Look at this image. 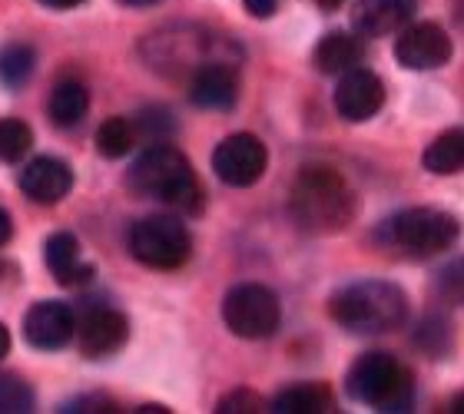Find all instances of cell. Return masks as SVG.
Here are the masks:
<instances>
[{
	"instance_id": "cell-33",
	"label": "cell",
	"mask_w": 464,
	"mask_h": 414,
	"mask_svg": "<svg viewBox=\"0 0 464 414\" xmlns=\"http://www.w3.org/2000/svg\"><path fill=\"white\" fill-rule=\"evenodd\" d=\"M319 7H322V10H339V7H342V0H319Z\"/></svg>"
},
{
	"instance_id": "cell-29",
	"label": "cell",
	"mask_w": 464,
	"mask_h": 414,
	"mask_svg": "<svg viewBox=\"0 0 464 414\" xmlns=\"http://www.w3.org/2000/svg\"><path fill=\"white\" fill-rule=\"evenodd\" d=\"M10 236H14V219L7 209H0V246H7Z\"/></svg>"
},
{
	"instance_id": "cell-26",
	"label": "cell",
	"mask_w": 464,
	"mask_h": 414,
	"mask_svg": "<svg viewBox=\"0 0 464 414\" xmlns=\"http://www.w3.org/2000/svg\"><path fill=\"white\" fill-rule=\"evenodd\" d=\"M259 408H262V398L252 395V391H246V388H239V391L226 395L216 411L219 414H252V411H259Z\"/></svg>"
},
{
	"instance_id": "cell-13",
	"label": "cell",
	"mask_w": 464,
	"mask_h": 414,
	"mask_svg": "<svg viewBox=\"0 0 464 414\" xmlns=\"http://www.w3.org/2000/svg\"><path fill=\"white\" fill-rule=\"evenodd\" d=\"M20 189L34 203L53 206L73 189V169L57 156H37L20 169Z\"/></svg>"
},
{
	"instance_id": "cell-28",
	"label": "cell",
	"mask_w": 464,
	"mask_h": 414,
	"mask_svg": "<svg viewBox=\"0 0 464 414\" xmlns=\"http://www.w3.org/2000/svg\"><path fill=\"white\" fill-rule=\"evenodd\" d=\"M242 4H246V10H249L252 17H272L279 10L282 0H242Z\"/></svg>"
},
{
	"instance_id": "cell-30",
	"label": "cell",
	"mask_w": 464,
	"mask_h": 414,
	"mask_svg": "<svg viewBox=\"0 0 464 414\" xmlns=\"http://www.w3.org/2000/svg\"><path fill=\"white\" fill-rule=\"evenodd\" d=\"M40 4L53 10H70V7H77V4H83V0H40Z\"/></svg>"
},
{
	"instance_id": "cell-5",
	"label": "cell",
	"mask_w": 464,
	"mask_h": 414,
	"mask_svg": "<svg viewBox=\"0 0 464 414\" xmlns=\"http://www.w3.org/2000/svg\"><path fill=\"white\" fill-rule=\"evenodd\" d=\"M130 252L136 262H143L146 269H179L189 252L193 239L189 229L176 216H146L130 229Z\"/></svg>"
},
{
	"instance_id": "cell-21",
	"label": "cell",
	"mask_w": 464,
	"mask_h": 414,
	"mask_svg": "<svg viewBox=\"0 0 464 414\" xmlns=\"http://www.w3.org/2000/svg\"><path fill=\"white\" fill-rule=\"evenodd\" d=\"M34 67H37V53L30 43H7V47L0 50V83L7 90H20L34 77Z\"/></svg>"
},
{
	"instance_id": "cell-20",
	"label": "cell",
	"mask_w": 464,
	"mask_h": 414,
	"mask_svg": "<svg viewBox=\"0 0 464 414\" xmlns=\"http://www.w3.org/2000/svg\"><path fill=\"white\" fill-rule=\"evenodd\" d=\"M421 163H425L428 173H435V176L461 173V166H464V133L461 130H448V133H441L438 140H431L425 156H421Z\"/></svg>"
},
{
	"instance_id": "cell-7",
	"label": "cell",
	"mask_w": 464,
	"mask_h": 414,
	"mask_svg": "<svg viewBox=\"0 0 464 414\" xmlns=\"http://www.w3.org/2000/svg\"><path fill=\"white\" fill-rule=\"evenodd\" d=\"M223 322L232 335L259 342V338L276 335L282 322V305L276 292L259 285V282H246L236 285L223 299Z\"/></svg>"
},
{
	"instance_id": "cell-23",
	"label": "cell",
	"mask_w": 464,
	"mask_h": 414,
	"mask_svg": "<svg viewBox=\"0 0 464 414\" xmlns=\"http://www.w3.org/2000/svg\"><path fill=\"white\" fill-rule=\"evenodd\" d=\"M34 146V133L24 120H14V116H4L0 120V159L4 163H20L24 156L30 153Z\"/></svg>"
},
{
	"instance_id": "cell-1",
	"label": "cell",
	"mask_w": 464,
	"mask_h": 414,
	"mask_svg": "<svg viewBox=\"0 0 464 414\" xmlns=\"http://www.w3.org/2000/svg\"><path fill=\"white\" fill-rule=\"evenodd\" d=\"M332 318L355 335H382L408 318V295L385 279L352 282L332 295Z\"/></svg>"
},
{
	"instance_id": "cell-16",
	"label": "cell",
	"mask_w": 464,
	"mask_h": 414,
	"mask_svg": "<svg viewBox=\"0 0 464 414\" xmlns=\"http://www.w3.org/2000/svg\"><path fill=\"white\" fill-rule=\"evenodd\" d=\"M44 259H47L50 272L60 285H83V282L93 279V269L80 259V242L70 236V232H57L50 236L47 246H44Z\"/></svg>"
},
{
	"instance_id": "cell-17",
	"label": "cell",
	"mask_w": 464,
	"mask_h": 414,
	"mask_svg": "<svg viewBox=\"0 0 464 414\" xmlns=\"http://www.w3.org/2000/svg\"><path fill=\"white\" fill-rule=\"evenodd\" d=\"M362 63V43H358L352 34H342V30H332L319 40L315 47V67L325 77H342L348 70H355Z\"/></svg>"
},
{
	"instance_id": "cell-2",
	"label": "cell",
	"mask_w": 464,
	"mask_h": 414,
	"mask_svg": "<svg viewBox=\"0 0 464 414\" xmlns=\"http://www.w3.org/2000/svg\"><path fill=\"white\" fill-rule=\"evenodd\" d=\"M130 189L160 203H173L179 209H199V183H196L193 163L176 146L153 143L146 153L136 156V163L126 173Z\"/></svg>"
},
{
	"instance_id": "cell-4",
	"label": "cell",
	"mask_w": 464,
	"mask_h": 414,
	"mask_svg": "<svg viewBox=\"0 0 464 414\" xmlns=\"http://www.w3.org/2000/svg\"><path fill=\"white\" fill-rule=\"evenodd\" d=\"M345 391L362 405L382 411H405L411 405V375L388 351H365L348 368Z\"/></svg>"
},
{
	"instance_id": "cell-18",
	"label": "cell",
	"mask_w": 464,
	"mask_h": 414,
	"mask_svg": "<svg viewBox=\"0 0 464 414\" xmlns=\"http://www.w3.org/2000/svg\"><path fill=\"white\" fill-rule=\"evenodd\" d=\"M332 388L319 385V381H299V385L282 388L279 395L272 398V411L276 414H322L332 411Z\"/></svg>"
},
{
	"instance_id": "cell-8",
	"label": "cell",
	"mask_w": 464,
	"mask_h": 414,
	"mask_svg": "<svg viewBox=\"0 0 464 414\" xmlns=\"http://www.w3.org/2000/svg\"><path fill=\"white\" fill-rule=\"evenodd\" d=\"M269 166V153H266V143L252 133H232L226 136L223 143L216 146L213 153V169L216 176L223 179L226 186H236V189H246V186L259 183L262 173Z\"/></svg>"
},
{
	"instance_id": "cell-22",
	"label": "cell",
	"mask_w": 464,
	"mask_h": 414,
	"mask_svg": "<svg viewBox=\"0 0 464 414\" xmlns=\"http://www.w3.org/2000/svg\"><path fill=\"white\" fill-rule=\"evenodd\" d=\"M136 136L133 123L126 116H110L107 123H100L97 130V153L107 156V159H123L130 149H133Z\"/></svg>"
},
{
	"instance_id": "cell-14",
	"label": "cell",
	"mask_w": 464,
	"mask_h": 414,
	"mask_svg": "<svg viewBox=\"0 0 464 414\" xmlns=\"http://www.w3.org/2000/svg\"><path fill=\"white\" fill-rule=\"evenodd\" d=\"M415 17V0H355L352 10V27L358 37H388L408 27Z\"/></svg>"
},
{
	"instance_id": "cell-11",
	"label": "cell",
	"mask_w": 464,
	"mask_h": 414,
	"mask_svg": "<svg viewBox=\"0 0 464 414\" xmlns=\"http://www.w3.org/2000/svg\"><path fill=\"white\" fill-rule=\"evenodd\" d=\"M77 345L87 358H107L126 345L130 335V322L123 312L110 309V305H97L83 318H77Z\"/></svg>"
},
{
	"instance_id": "cell-12",
	"label": "cell",
	"mask_w": 464,
	"mask_h": 414,
	"mask_svg": "<svg viewBox=\"0 0 464 414\" xmlns=\"http://www.w3.org/2000/svg\"><path fill=\"white\" fill-rule=\"evenodd\" d=\"M385 103V83L372 73V70H348L339 77V90H335V110L348 123H365L382 110Z\"/></svg>"
},
{
	"instance_id": "cell-15",
	"label": "cell",
	"mask_w": 464,
	"mask_h": 414,
	"mask_svg": "<svg viewBox=\"0 0 464 414\" xmlns=\"http://www.w3.org/2000/svg\"><path fill=\"white\" fill-rule=\"evenodd\" d=\"M239 97V83H236V73L223 63H206L193 73V83H189V100H193L199 110H232Z\"/></svg>"
},
{
	"instance_id": "cell-31",
	"label": "cell",
	"mask_w": 464,
	"mask_h": 414,
	"mask_svg": "<svg viewBox=\"0 0 464 414\" xmlns=\"http://www.w3.org/2000/svg\"><path fill=\"white\" fill-rule=\"evenodd\" d=\"M7 351H10V332L4 328V322H0V361L7 358Z\"/></svg>"
},
{
	"instance_id": "cell-32",
	"label": "cell",
	"mask_w": 464,
	"mask_h": 414,
	"mask_svg": "<svg viewBox=\"0 0 464 414\" xmlns=\"http://www.w3.org/2000/svg\"><path fill=\"white\" fill-rule=\"evenodd\" d=\"M120 4H126V7H153L160 0H120Z\"/></svg>"
},
{
	"instance_id": "cell-24",
	"label": "cell",
	"mask_w": 464,
	"mask_h": 414,
	"mask_svg": "<svg viewBox=\"0 0 464 414\" xmlns=\"http://www.w3.org/2000/svg\"><path fill=\"white\" fill-rule=\"evenodd\" d=\"M133 123V136L136 140H143V143H166L169 136H173V116L166 113V110H143V113L136 116V120H130Z\"/></svg>"
},
{
	"instance_id": "cell-25",
	"label": "cell",
	"mask_w": 464,
	"mask_h": 414,
	"mask_svg": "<svg viewBox=\"0 0 464 414\" xmlns=\"http://www.w3.org/2000/svg\"><path fill=\"white\" fill-rule=\"evenodd\" d=\"M34 411V388L20 375H0V414Z\"/></svg>"
},
{
	"instance_id": "cell-19",
	"label": "cell",
	"mask_w": 464,
	"mask_h": 414,
	"mask_svg": "<svg viewBox=\"0 0 464 414\" xmlns=\"http://www.w3.org/2000/svg\"><path fill=\"white\" fill-rule=\"evenodd\" d=\"M47 110H50L53 126H60V130H73V126L83 123V116H87V110H90L87 87L77 83V80H63V83H57L53 93H50Z\"/></svg>"
},
{
	"instance_id": "cell-9",
	"label": "cell",
	"mask_w": 464,
	"mask_h": 414,
	"mask_svg": "<svg viewBox=\"0 0 464 414\" xmlns=\"http://www.w3.org/2000/svg\"><path fill=\"white\" fill-rule=\"evenodd\" d=\"M395 57L405 70H438L451 57V37L438 24H408L395 40Z\"/></svg>"
},
{
	"instance_id": "cell-10",
	"label": "cell",
	"mask_w": 464,
	"mask_h": 414,
	"mask_svg": "<svg viewBox=\"0 0 464 414\" xmlns=\"http://www.w3.org/2000/svg\"><path fill=\"white\" fill-rule=\"evenodd\" d=\"M73 332H77V312L67 302H37L24 318V338L40 351H57L70 345Z\"/></svg>"
},
{
	"instance_id": "cell-6",
	"label": "cell",
	"mask_w": 464,
	"mask_h": 414,
	"mask_svg": "<svg viewBox=\"0 0 464 414\" xmlns=\"http://www.w3.org/2000/svg\"><path fill=\"white\" fill-rule=\"evenodd\" d=\"M458 232V222L441 209H428V206H418V209H405L392 216L385 222V236L392 246L405 249L408 255H435V252L448 249L451 239Z\"/></svg>"
},
{
	"instance_id": "cell-3",
	"label": "cell",
	"mask_w": 464,
	"mask_h": 414,
	"mask_svg": "<svg viewBox=\"0 0 464 414\" xmlns=\"http://www.w3.org/2000/svg\"><path fill=\"white\" fill-rule=\"evenodd\" d=\"M355 196L335 169L305 166L292 189V216L309 232H339L352 222Z\"/></svg>"
},
{
	"instance_id": "cell-27",
	"label": "cell",
	"mask_w": 464,
	"mask_h": 414,
	"mask_svg": "<svg viewBox=\"0 0 464 414\" xmlns=\"http://www.w3.org/2000/svg\"><path fill=\"white\" fill-rule=\"evenodd\" d=\"M60 411H113L107 398H73Z\"/></svg>"
}]
</instances>
